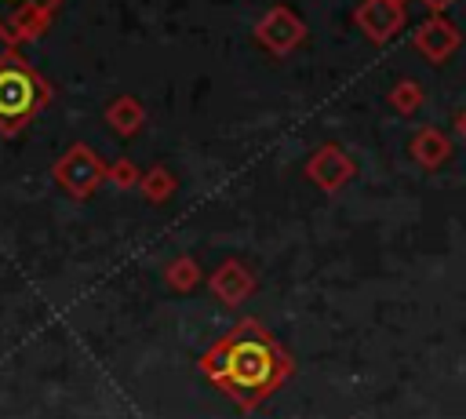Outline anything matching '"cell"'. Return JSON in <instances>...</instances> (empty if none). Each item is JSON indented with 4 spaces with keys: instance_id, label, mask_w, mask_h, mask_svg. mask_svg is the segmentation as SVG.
<instances>
[{
    "instance_id": "cell-1",
    "label": "cell",
    "mask_w": 466,
    "mask_h": 419,
    "mask_svg": "<svg viewBox=\"0 0 466 419\" xmlns=\"http://www.w3.org/2000/svg\"><path fill=\"white\" fill-rule=\"evenodd\" d=\"M36 98L40 87L22 66H0V124H22Z\"/></svg>"
},
{
    "instance_id": "cell-3",
    "label": "cell",
    "mask_w": 466,
    "mask_h": 419,
    "mask_svg": "<svg viewBox=\"0 0 466 419\" xmlns=\"http://www.w3.org/2000/svg\"><path fill=\"white\" fill-rule=\"evenodd\" d=\"M51 0H0V29L15 33L18 26H25L33 15H40Z\"/></svg>"
},
{
    "instance_id": "cell-2",
    "label": "cell",
    "mask_w": 466,
    "mask_h": 419,
    "mask_svg": "<svg viewBox=\"0 0 466 419\" xmlns=\"http://www.w3.org/2000/svg\"><path fill=\"white\" fill-rule=\"evenodd\" d=\"M229 372H233V379H237V383H251V386L266 383V375H269V361H266V350H262L258 342H248V346H240V350L233 353V364H229Z\"/></svg>"
}]
</instances>
